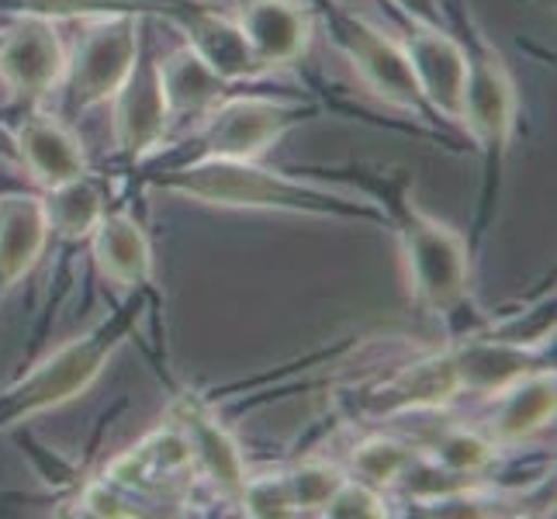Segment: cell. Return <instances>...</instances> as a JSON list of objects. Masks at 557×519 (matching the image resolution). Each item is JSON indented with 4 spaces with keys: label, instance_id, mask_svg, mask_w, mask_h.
Wrapping results in <instances>:
<instances>
[{
    "label": "cell",
    "instance_id": "6da1fadb",
    "mask_svg": "<svg viewBox=\"0 0 557 519\" xmlns=\"http://www.w3.org/2000/svg\"><path fill=\"white\" fill-rule=\"evenodd\" d=\"M160 184L181 198L219 205V208H274V211H312V215L374 219L371 208L343 198L336 190L281 177V173L260 170L249 160L205 157L195 166L170 173V177H163Z\"/></svg>",
    "mask_w": 557,
    "mask_h": 519
},
{
    "label": "cell",
    "instance_id": "7a4b0ae2",
    "mask_svg": "<svg viewBox=\"0 0 557 519\" xmlns=\"http://www.w3.org/2000/svg\"><path fill=\"white\" fill-rule=\"evenodd\" d=\"M125 325L122 322H104L87 336L60 346L49 360L4 392L0 398V427H14V422L32 419L46 409L63 406V401L87 392V384L101 374L114 346L122 343Z\"/></svg>",
    "mask_w": 557,
    "mask_h": 519
},
{
    "label": "cell",
    "instance_id": "3957f363",
    "mask_svg": "<svg viewBox=\"0 0 557 519\" xmlns=\"http://www.w3.org/2000/svg\"><path fill=\"white\" fill-rule=\"evenodd\" d=\"M401 243H406L409 281L419 301L436 312L454 309L468 295V249L460 236L409 208L406 225H401Z\"/></svg>",
    "mask_w": 557,
    "mask_h": 519
},
{
    "label": "cell",
    "instance_id": "277c9868",
    "mask_svg": "<svg viewBox=\"0 0 557 519\" xmlns=\"http://www.w3.org/2000/svg\"><path fill=\"white\" fill-rule=\"evenodd\" d=\"M139 60V25L136 14H111L90 25L84 42L76 46L70 73V108L84 111L119 94Z\"/></svg>",
    "mask_w": 557,
    "mask_h": 519
},
{
    "label": "cell",
    "instance_id": "5b68a950",
    "mask_svg": "<svg viewBox=\"0 0 557 519\" xmlns=\"http://www.w3.org/2000/svg\"><path fill=\"white\" fill-rule=\"evenodd\" d=\"M336 35H339V46L347 49V55L354 60L357 73L363 76V84H368L381 101L406 108V111H422V90L416 84L406 49L392 42V38L381 28H374L371 22L354 17L347 11L336 17Z\"/></svg>",
    "mask_w": 557,
    "mask_h": 519
},
{
    "label": "cell",
    "instance_id": "8992f818",
    "mask_svg": "<svg viewBox=\"0 0 557 519\" xmlns=\"http://www.w3.org/2000/svg\"><path fill=\"white\" fill-rule=\"evenodd\" d=\"M301 108L274 104L263 98H233L211 111L205 132V157L215 160H253L281 132L298 122Z\"/></svg>",
    "mask_w": 557,
    "mask_h": 519
},
{
    "label": "cell",
    "instance_id": "52a82bcc",
    "mask_svg": "<svg viewBox=\"0 0 557 519\" xmlns=\"http://www.w3.org/2000/svg\"><path fill=\"white\" fill-rule=\"evenodd\" d=\"M457 119L488 149H503L509 139L512 119H516V90L503 66V55L488 46L468 55V76H465V94H460Z\"/></svg>",
    "mask_w": 557,
    "mask_h": 519
},
{
    "label": "cell",
    "instance_id": "ba28073f",
    "mask_svg": "<svg viewBox=\"0 0 557 519\" xmlns=\"http://www.w3.org/2000/svg\"><path fill=\"white\" fill-rule=\"evenodd\" d=\"M66 52L52 22L35 14H22L4 38H0V76L22 94V98H42L63 81Z\"/></svg>",
    "mask_w": 557,
    "mask_h": 519
},
{
    "label": "cell",
    "instance_id": "9c48e42d",
    "mask_svg": "<svg viewBox=\"0 0 557 519\" xmlns=\"http://www.w3.org/2000/svg\"><path fill=\"white\" fill-rule=\"evenodd\" d=\"M401 49L409 55L422 101H430L447 119H457L465 76H468V52L444 28H426V25H416V32L401 42Z\"/></svg>",
    "mask_w": 557,
    "mask_h": 519
},
{
    "label": "cell",
    "instance_id": "30bf717a",
    "mask_svg": "<svg viewBox=\"0 0 557 519\" xmlns=\"http://www.w3.org/2000/svg\"><path fill=\"white\" fill-rule=\"evenodd\" d=\"M166 101L160 90L157 63L132 66L128 81L114 94V143H119L122 157L143 160L149 149H157L166 128Z\"/></svg>",
    "mask_w": 557,
    "mask_h": 519
},
{
    "label": "cell",
    "instance_id": "8fae6325",
    "mask_svg": "<svg viewBox=\"0 0 557 519\" xmlns=\"http://www.w3.org/2000/svg\"><path fill=\"white\" fill-rule=\"evenodd\" d=\"M177 430L184 433L195 465L208 474V482L225 495H239L246 485V468L236 440L225 433L222 422L201 401L184 398L177 409Z\"/></svg>",
    "mask_w": 557,
    "mask_h": 519
},
{
    "label": "cell",
    "instance_id": "7c38bea8",
    "mask_svg": "<svg viewBox=\"0 0 557 519\" xmlns=\"http://www.w3.org/2000/svg\"><path fill=\"white\" fill-rule=\"evenodd\" d=\"M239 28L260 66L292 63L309 42V17L295 0H249L239 14Z\"/></svg>",
    "mask_w": 557,
    "mask_h": 519
},
{
    "label": "cell",
    "instance_id": "4fadbf2b",
    "mask_svg": "<svg viewBox=\"0 0 557 519\" xmlns=\"http://www.w3.org/2000/svg\"><path fill=\"white\" fill-rule=\"evenodd\" d=\"M49 236L42 198L25 190H4L0 195V284H14L38 260Z\"/></svg>",
    "mask_w": 557,
    "mask_h": 519
},
{
    "label": "cell",
    "instance_id": "5bb4252c",
    "mask_svg": "<svg viewBox=\"0 0 557 519\" xmlns=\"http://www.w3.org/2000/svg\"><path fill=\"white\" fill-rule=\"evenodd\" d=\"M460 392V381L454 371V357L440 354L426 357L384 381L381 388L368 398L374 412H409V409H436Z\"/></svg>",
    "mask_w": 557,
    "mask_h": 519
},
{
    "label": "cell",
    "instance_id": "9a60e30c",
    "mask_svg": "<svg viewBox=\"0 0 557 519\" xmlns=\"http://www.w3.org/2000/svg\"><path fill=\"white\" fill-rule=\"evenodd\" d=\"M454 357V371L460 388L468 392H506L509 384L520 378L533 374V354L523 343L512 339H474L468 346H460Z\"/></svg>",
    "mask_w": 557,
    "mask_h": 519
},
{
    "label": "cell",
    "instance_id": "2e32d148",
    "mask_svg": "<svg viewBox=\"0 0 557 519\" xmlns=\"http://www.w3.org/2000/svg\"><path fill=\"white\" fill-rule=\"evenodd\" d=\"M17 149H22L28 173L46 190L84 173L81 143H76L60 122L42 119V114H35V119H28L17 128Z\"/></svg>",
    "mask_w": 557,
    "mask_h": 519
},
{
    "label": "cell",
    "instance_id": "e0dca14e",
    "mask_svg": "<svg viewBox=\"0 0 557 519\" xmlns=\"http://www.w3.org/2000/svg\"><path fill=\"white\" fill-rule=\"evenodd\" d=\"M94 257H98L101 274L125 287H143L152 277V254L149 239L136 219L128 215H101L94 225Z\"/></svg>",
    "mask_w": 557,
    "mask_h": 519
},
{
    "label": "cell",
    "instance_id": "ac0fdd59",
    "mask_svg": "<svg viewBox=\"0 0 557 519\" xmlns=\"http://www.w3.org/2000/svg\"><path fill=\"white\" fill-rule=\"evenodd\" d=\"M187 28H190V49H195L208 63V70L219 73L225 84L243 81V76H253L263 70L257 63L253 49H249L239 22H228V17L211 14V11H198V14H190Z\"/></svg>",
    "mask_w": 557,
    "mask_h": 519
},
{
    "label": "cell",
    "instance_id": "d6986e66",
    "mask_svg": "<svg viewBox=\"0 0 557 519\" xmlns=\"http://www.w3.org/2000/svg\"><path fill=\"white\" fill-rule=\"evenodd\" d=\"M160 73V90L166 101L170 119H184V114H205L211 104H219L225 81L219 73H211L208 63L195 49H177L157 63Z\"/></svg>",
    "mask_w": 557,
    "mask_h": 519
},
{
    "label": "cell",
    "instance_id": "ffe728a7",
    "mask_svg": "<svg viewBox=\"0 0 557 519\" xmlns=\"http://www.w3.org/2000/svg\"><path fill=\"white\" fill-rule=\"evenodd\" d=\"M195 468V457L181 430H160L152 433L146 444H139L128 457H122L111 471V485H163L181 482V474Z\"/></svg>",
    "mask_w": 557,
    "mask_h": 519
},
{
    "label": "cell",
    "instance_id": "44dd1931",
    "mask_svg": "<svg viewBox=\"0 0 557 519\" xmlns=\"http://www.w3.org/2000/svg\"><path fill=\"white\" fill-rule=\"evenodd\" d=\"M503 395L506 398L495 419V440H506V444L523 440L554 416V374L547 371H533L520 378Z\"/></svg>",
    "mask_w": 557,
    "mask_h": 519
},
{
    "label": "cell",
    "instance_id": "7402d4cb",
    "mask_svg": "<svg viewBox=\"0 0 557 519\" xmlns=\"http://www.w3.org/2000/svg\"><path fill=\"white\" fill-rule=\"evenodd\" d=\"M46 208V222L66 239H84L94 233V225L104 215V201L101 190L94 181H87L84 173L73 181H63L49 187V198L42 201Z\"/></svg>",
    "mask_w": 557,
    "mask_h": 519
},
{
    "label": "cell",
    "instance_id": "603a6c76",
    "mask_svg": "<svg viewBox=\"0 0 557 519\" xmlns=\"http://www.w3.org/2000/svg\"><path fill=\"white\" fill-rule=\"evenodd\" d=\"M163 8V0H0V11L35 14L55 22V17H111V14H143Z\"/></svg>",
    "mask_w": 557,
    "mask_h": 519
},
{
    "label": "cell",
    "instance_id": "cb8c5ba5",
    "mask_svg": "<svg viewBox=\"0 0 557 519\" xmlns=\"http://www.w3.org/2000/svg\"><path fill=\"white\" fill-rule=\"evenodd\" d=\"M409 468H412V454L409 447H401L398 440L377 436L354 450V471L360 474V482L371 489L395 485Z\"/></svg>",
    "mask_w": 557,
    "mask_h": 519
},
{
    "label": "cell",
    "instance_id": "d4e9b609",
    "mask_svg": "<svg viewBox=\"0 0 557 519\" xmlns=\"http://www.w3.org/2000/svg\"><path fill=\"white\" fill-rule=\"evenodd\" d=\"M243 512L260 516V519H287L298 516V506L292 498V485H287V474H267L246 482L243 492Z\"/></svg>",
    "mask_w": 557,
    "mask_h": 519
},
{
    "label": "cell",
    "instance_id": "484cf974",
    "mask_svg": "<svg viewBox=\"0 0 557 519\" xmlns=\"http://www.w3.org/2000/svg\"><path fill=\"white\" fill-rule=\"evenodd\" d=\"M287 485H292V498L301 512H322V506L330 503L333 492L343 485V471L333 465H301L298 471L287 474Z\"/></svg>",
    "mask_w": 557,
    "mask_h": 519
},
{
    "label": "cell",
    "instance_id": "4316f807",
    "mask_svg": "<svg viewBox=\"0 0 557 519\" xmlns=\"http://www.w3.org/2000/svg\"><path fill=\"white\" fill-rule=\"evenodd\" d=\"M488 457H492V444L478 433H450L440 440V447H436V465L450 474L482 471L488 465Z\"/></svg>",
    "mask_w": 557,
    "mask_h": 519
},
{
    "label": "cell",
    "instance_id": "83f0119b",
    "mask_svg": "<svg viewBox=\"0 0 557 519\" xmlns=\"http://www.w3.org/2000/svg\"><path fill=\"white\" fill-rule=\"evenodd\" d=\"M325 516L333 519H374V516H388L384 509V498L377 495V489L363 485V482H347L343 478V485L333 492L330 503L322 506Z\"/></svg>",
    "mask_w": 557,
    "mask_h": 519
},
{
    "label": "cell",
    "instance_id": "f1b7e54d",
    "mask_svg": "<svg viewBox=\"0 0 557 519\" xmlns=\"http://www.w3.org/2000/svg\"><path fill=\"white\" fill-rule=\"evenodd\" d=\"M128 503L122 498L119 489H108V485H94L87 495H84V512L90 516H136L132 509H125Z\"/></svg>",
    "mask_w": 557,
    "mask_h": 519
},
{
    "label": "cell",
    "instance_id": "f546056e",
    "mask_svg": "<svg viewBox=\"0 0 557 519\" xmlns=\"http://www.w3.org/2000/svg\"><path fill=\"white\" fill-rule=\"evenodd\" d=\"M392 4L401 14H409L416 25L444 28V0H392Z\"/></svg>",
    "mask_w": 557,
    "mask_h": 519
},
{
    "label": "cell",
    "instance_id": "4dcf8cb0",
    "mask_svg": "<svg viewBox=\"0 0 557 519\" xmlns=\"http://www.w3.org/2000/svg\"><path fill=\"white\" fill-rule=\"evenodd\" d=\"M17 187V181H8V177H0V195H4V190H14Z\"/></svg>",
    "mask_w": 557,
    "mask_h": 519
},
{
    "label": "cell",
    "instance_id": "1f68e13d",
    "mask_svg": "<svg viewBox=\"0 0 557 519\" xmlns=\"http://www.w3.org/2000/svg\"><path fill=\"white\" fill-rule=\"evenodd\" d=\"M0 38H4V35H0Z\"/></svg>",
    "mask_w": 557,
    "mask_h": 519
}]
</instances>
